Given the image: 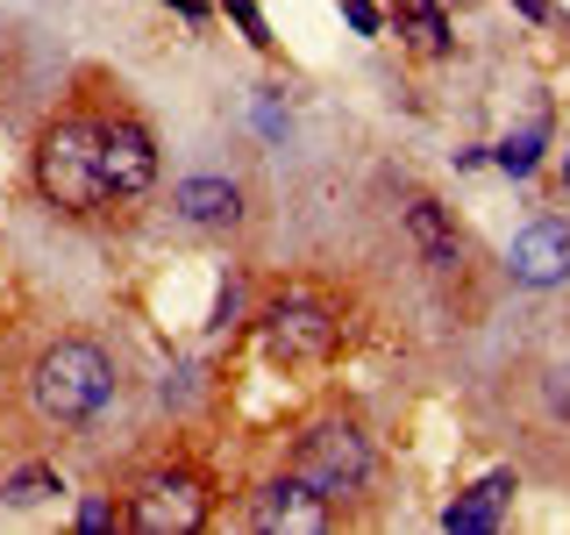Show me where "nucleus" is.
Returning <instances> with one entry per match:
<instances>
[{"instance_id":"obj_1","label":"nucleus","mask_w":570,"mask_h":535,"mask_svg":"<svg viewBox=\"0 0 570 535\" xmlns=\"http://www.w3.org/2000/svg\"><path fill=\"white\" fill-rule=\"evenodd\" d=\"M115 400V364L100 343H50L29 371V407L58 428H86Z\"/></svg>"},{"instance_id":"obj_2","label":"nucleus","mask_w":570,"mask_h":535,"mask_svg":"<svg viewBox=\"0 0 570 535\" xmlns=\"http://www.w3.org/2000/svg\"><path fill=\"white\" fill-rule=\"evenodd\" d=\"M36 186L50 207L65 214H94L107 207V178H100V129L94 121H58L36 143Z\"/></svg>"},{"instance_id":"obj_3","label":"nucleus","mask_w":570,"mask_h":535,"mask_svg":"<svg viewBox=\"0 0 570 535\" xmlns=\"http://www.w3.org/2000/svg\"><path fill=\"white\" fill-rule=\"evenodd\" d=\"M293 478H307V486L328 499H356L371 486V442L356 436L350 421H321L299 436V450H293Z\"/></svg>"},{"instance_id":"obj_4","label":"nucleus","mask_w":570,"mask_h":535,"mask_svg":"<svg viewBox=\"0 0 570 535\" xmlns=\"http://www.w3.org/2000/svg\"><path fill=\"white\" fill-rule=\"evenodd\" d=\"M335 343H343V321L321 308V300H278L264 314V350L278 364H328Z\"/></svg>"},{"instance_id":"obj_5","label":"nucleus","mask_w":570,"mask_h":535,"mask_svg":"<svg viewBox=\"0 0 570 535\" xmlns=\"http://www.w3.org/2000/svg\"><path fill=\"white\" fill-rule=\"evenodd\" d=\"M129 522L142 535H193L207 522V486L193 471H150L129 493Z\"/></svg>"},{"instance_id":"obj_6","label":"nucleus","mask_w":570,"mask_h":535,"mask_svg":"<svg viewBox=\"0 0 570 535\" xmlns=\"http://www.w3.org/2000/svg\"><path fill=\"white\" fill-rule=\"evenodd\" d=\"M100 178H107V201H136V193H150L157 143L142 136L136 121H107V129H100Z\"/></svg>"},{"instance_id":"obj_7","label":"nucleus","mask_w":570,"mask_h":535,"mask_svg":"<svg viewBox=\"0 0 570 535\" xmlns=\"http://www.w3.org/2000/svg\"><path fill=\"white\" fill-rule=\"evenodd\" d=\"M249 514H257V528H272V535H321L328 528V499H321L307 478H293V471L272 478Z\"/></svg>"},{"instance_id":"obj_8","label":"nucleus","mask_w":570,"mask_h":535,"mask_svg":"<svg viewBox=\"0 0 570 535\" xmlns=\"http://www.w3.org/2000/svg\"><path fill=\"white\" fill-rule=\"evenodd\" d=\"M507 264H513V279L521 285H557V279H570V222H528L521 236H513V250H507Z\"/></svg>"},{"instance_id":"obj_9","label":"nucleus","mask_w":570,"mask_h":535,"mask_svg":"<svg viewBox=\"0 0 570 535\" xmlns=\"http://www.w3.org/2000/svg\"><path fill=\"white\" fill-rule=\"evenodd\" d=\"M507 499H513V471H485L450 514H442V528H450V535H478V528L499 522V507H507Z\"/></svg>"},{"instance_id":"obj_10","label":"nucleus","mask_w":570,"mask_h":535,"mask_svg":"<svg viewBox=\"0 0 570 535\" xmlns=\"http://www.w3.org/2000/svg\"><path fill=\"white\" fill-rule=\"evenodd\" d=\"M171 207L186 214V222H200V228H228L243 214V193L228 186V178H186V186L171 193Z\"/></svg>"},{"instance_id":"obj_11","label":"nucleus","mask_w":570,"mask_h":535,"mask_svg":"<svg viewBox=\"0 0 570 535\" xmlns=\"http://www.w3.org/2000/svg\"><path fill=\"white\" fill-rule=\"evenodd\" d=\"M406 236H414V250L435 272H456V222L442 214V201H414L406 207Z\"/></svg>"},{"instance_id":"obj_12","label":"nucleus","mask_w":570,"mask_h":535,"mask_svg":"<svg viewBox=\"0 0 570 535\" xmlns=\"http://www.w3.org/2000/svg\"><path fill=\"white\" fill-rule=\"evenodd\" d=\"M542 143H549V115H534L528 129H513V136H507V143H499V150H492V157H499V172L528 178L534 165H542Z\"/></svg>"},{"instance_id":"obj_13","label":"nucleus","mask_w":570,"mask_h":535,"mask_svg":"<svg viewBox=\"0 0 570 535\" xmlns=\"http://www.w3.org/2000/svg\"><path fill=\"white\" fill-rule=\"evenodd\" d=\"M406 29H414V50H428V58H442L450 50V22H442V0H406Z\"/></svg>"},{"instance_id":"obj_14","label":"nucleus","mask_w":570,"mask_h":535,"mask_svg":"<svg viewBox=\"0 0 570 535\" xmlns=\"http://www.w3.org/2000/svg\"><path fill=\"white\" fill-rule=\"evenodd\" d=\"M50 493H65L50 464H29V471H14V478H8V507H36V499H50Z\"/></svg>"},{"instance_id":"obj_15","label":"nucleus","mask_w":570,"mask_h":535,"mask_svg":"<svg viewBox=\"0 0 570 535\" xmlns=\"http://www.w3.org/2000/svg\"><path fill=\"white\" fill-rule=\"evenodd\" d=\"M222 8H228V22H236V29H243V36H249V43H257V50H272V29H264L257 0H222Z\"/></svg>"},{"instance_id":"obj_16","label":"nucleus","mask_w":570,"mask_h":535,"mask_svg":"<svg viewBox=\"0 0 570 535\" xmlns=\"http://www.w3.org/2000/svg\"><path fill=\"white\" fill-rule=\"evenodd\" d=\"M243 314V285H222V300H214V335H228Z\"/></svg>"},{"instance_id":"obj_17","label":"nucleus","mask_w":570,"mask_h":535,"mask_svg":"<svg viewBox=\"0 0 570 535\" xmlns=\"http://www.w3.org/2000/svg\"><path fill=\"white\" fill-rule=\"evenodd\" d=\"M343 14H350V29H356V36H379V29H385V14L371 8V0H343Z\"/></svg>"},{"instance_id":"obj_18","label":"nucleus","mask_w":570,"mask_h":535,"mask_svg":"<svg viewBox=\"0 0 570 535\" xmlns=\"http://www.w3.org/2000/svg\"><path fill=\"white\" fill-rule=\"evenodd\" d=\"M542 400H549V415H557V421H570V371H549Z\"/></svg>"},{"instance_id":"obj_19","label":"nucleus","mask_w":570,"mask_h":535,"mask_svg":"<svg viewBox=\"0 0 570 535\" xmlns=\"http://www.w3.org/2000/svg\"><path fill=\"white\" fill-rule=\"evenodd\" d=\"M107 522H115V507H107V499H86V507H79V528L86 535H100Z\"/></svg>"},{"instance_id":"obj_20","label":"nucleus","mask_w":570,"mask_h":535,"mask_svg":"<svg viewBox=\"0 0 570 535\" xmlns=\"http://www.w3.org/2000/svg\"><path fill=\"white\" fill-rule=\"evenodd\" d=\"M513 8H521L528 22H549V0H513Z\"/></svg>"},{"instance_id":"obj_21","label":"nucleus","mask_w":570,"mask_h":535,"mask_svg":"<svg viewBox=\"0 0 570 535\" xmlns=\"http://www.w3.org/2000/svg\"><path fill=\"white\" fill-rule=\"evenodd\" d=\"M171 8L186 14V22H200V14H207V0H171Z\"/></svg>"},{"instance_id":"obj_22","label":"nucleus","mask_w":570,"mask_h":535,"mask_svg":"<svg viewBox=\"0 0 570 535\" xmlns=\"http://www.w3.org/2000/svg\"><path fill=\"white\" fill-rule=\"evenodd\" d=\"M563 193H570V157H563Z\"/></svg>"}]
</instances>
